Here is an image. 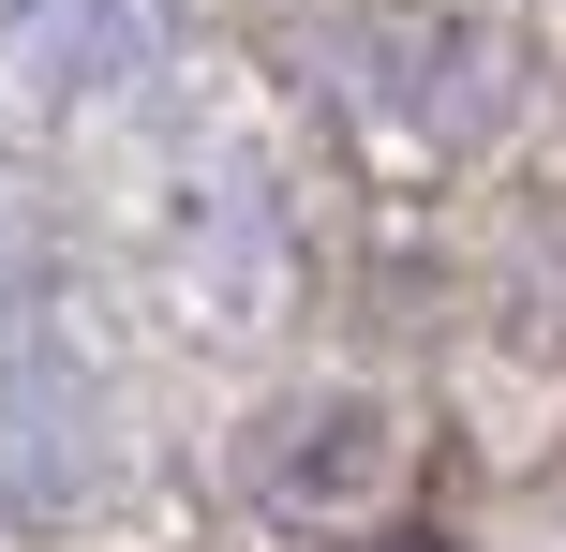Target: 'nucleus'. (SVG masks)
Listing matches in <instances>:
<instances>
[{
  "label": "nucleus",
  "mask_w": 566,
  "mask_h": 552,
  "mask_svg": "<svg viewBox=\"0 0 566 552\" xmlns=\"http://www.w3.org/2000/svg\"><path fill=\"white\" fill-rule=\"evenodd\" d=\"M373 464H388V434H373V404H298V418L269 434V493H283V508L373 493Z\"/></svg>",
  "instance_id": "f257e3e1"
},
{
  "label": "nucleus",
  "mask_w": 566,
  "mask_h": 552,
  "mask_svg": "<svg viewBox=\"0 0 566 552\" xmlns=\"http://www.w3.org/2000/svg\"><path fill=\"white\" fill-rule=\"evenodd\" d=\"M402 552H448V538H402Z\"/></svg>",
  "instance_id": "f03ea898"
}]
</instances>
